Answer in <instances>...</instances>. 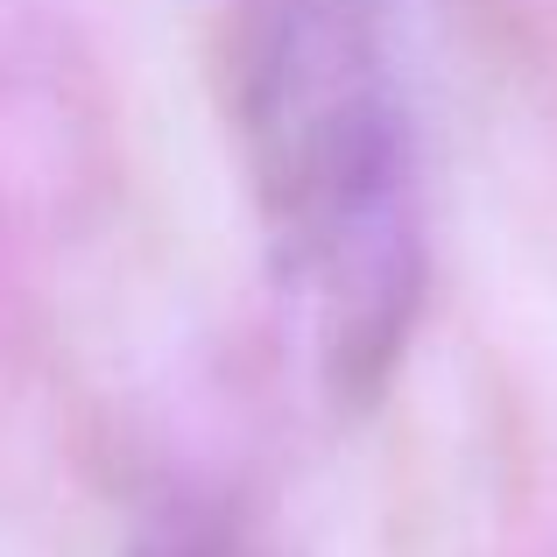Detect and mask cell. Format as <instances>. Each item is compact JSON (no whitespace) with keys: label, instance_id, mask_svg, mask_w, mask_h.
<instances>
[{"label":"cell","instance_id":"obj_2","mask_svg":"<svg viewBox=\"0 0 557 557\" xmlns=\"http://www.w3.org/2000/svg\"><path fill=\"white\" fill-rule=\"evenodd\" d=\"M135 557H240L226 544V536L212 530V522H190V516H170V522H156L149 536L135 544Z\"/></svg>","mask_w":557,"mask_h":557},{"label":"cell","instance_id":"obj_1","mask_svg":"<svg viewBox=\"0 0 557 557\" xmlns=\"http://www.w3.org/2000/svg\"><path fill=\"white\" fill-rule=\"evenodd\" d=\"M233 107L318 368L346 395L374 388L423 289L417 135L381 0H247Z\"/></svg>","mask_w":557,"mask_h":557}]
</instances>
